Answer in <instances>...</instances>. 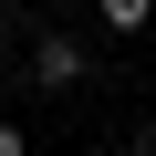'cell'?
Here are the masks:
<instances>
[{"label":"cell","mask_w":156,"mask_h":156,"mask_svg":"<svg viewBox=\"0 0 156 156\" xmlns=\"http://www.w3.org/2000/svg\"><path fill=\"white\" fill-rule=\"evenodd\" d=\"M115 156H156V135H135V146H115Z\"/></svg>","instance_id":"5b68a950"},{"label":"cell","mask_w":156,"mask_h":156,"mask_svg":"<svg viewBox=\"0 0 156 156\" xmlns=\"http://www.w3.org/2000/svg\"><path fill=\"white\" fill-rule=\"evenodd\" d=\"M83 73H94V52L73 42V31H31L21 42V83L31 94H83Z\"/></svg>","instance_id":"6da1fadb"},{"label":"cell","mask_w":156,"mask_h":156,"mask_svg":"<svg viewBox=\"0 0 156 156\" xmlns=\"http://www.w3.org/2000/svg\"><path fill=\"white\" fill-rule=\"evenodd\" d=\"M94 21L125 42V31H146V21H156V0H94Z\"/></svg>","instance_id":"7a4b0ae2"},{"label":"cell","mask_w":156,"mask_h":156,"mask_svg":"<svg viewBox=\"0 0 156 156\" xmlns=\"http://www.w3.org/2000/svg\"><path fill=\"white\" fill-rule=\"evenodd\" d=\"M0 156H31V135H21V125H11V115H0Z\"/></svg>","instance_id":"3957f363"},{"label":"cell","mask_w":156,"mask_h":156,"mask_svg":"<svg viewBox=\"0 0 156 156\" xmlns=\"http://www.w3.org/2000/svg\"><path fill=\"white\" fill-rule=\"evenodd\" d=\"M0 73H21V42H11V21H0Z\"/></svg>","instance_id":"277c9868"}]
</instances>
